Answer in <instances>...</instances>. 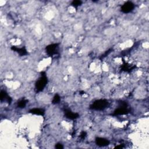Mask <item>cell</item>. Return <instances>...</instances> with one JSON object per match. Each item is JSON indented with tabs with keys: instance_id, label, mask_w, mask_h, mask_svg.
<instances>
[{
	"instance_id": "12",
	"label": "cell",
	"mask_w": 149,
	"mask_h": 149,
	"mask_svg": "<svg viewBox=\"0 0 149 149\" xmlns=\"http://www.w3.org/2000/svg\"><path fill=\"white\" fill-rule=\"evenodd\" d=\"M82 4V1L80 0H74L71 3V6L75 8H78Z\"/></svg>"
},
{
	"instance_id": "11",
	"label": "cell",
	"mask_w": 149,
	"mask_h": 149,
	"mask_svg": "<svg viewBox=\"0 0 149 149\" xmlns=\"http://www.w3.org/2000/svg\"><path fill=\"white\" fill-rule=\"evenodd\" d=\"M28 102V101L25 98L19 101H18V103L17 104L18 107L20 108H24L26 107Z\"/></svg>"
},
{
	"instance_id": "10",
	"label": "cell",
	"mask_w": 149,
	"mask_h": 149,
	"mask_svg": "<svg viewBox=\"0 0 149 149\" xmlns=\"http://www.w3.org/2000/svg\"><path fill=\"white\" fill-rule=\"evenodd\" d=\"M29 113L37 115H41L44 116L45 114V111L43 108H32L29 111Z\"/></svg>"
},
{
	"instance_id": "15",
	"label": "cell",
	"mask_w": 149,
	"mask_h": 149,
	"mask_svg": "<svg viewBox=\"0 0 149 149\" xmlns=\"http://www.w3.org/2000/svg\"><path fill=\"white\" fill-rule=\"evenodd\" d=\"M87 136V133L85 132V131H82L80 133V137L82 139H85V137H86Z\"/></svg>"
},
{
	"instance_id": "14",
	"label": "cell",
	"mask_w": 149,
	"mask_h": 149,
	"mask_svg": "<svg viewBox=\"0 0 149 149\" xmlns=\"http://www.w3.org/2000/svg\"><path fill=\"white\" fill-rule=\"evenodd\" d=\"M60 101H61V97L58 94H57L53 97L52 103L53 104H58L60 102Z\"/></svg>"
},
{
	"instance_id": "5",
	"label": "cell",
	"mask_w": 149,
	"mask_h": 149,
	"mask_svg": "<svg viewBox=\"0 0 149 149\" xmlns=\"http://www.w3.org/2000/svg\"><path fill=\"white\" fill-rule=\"evenodd\" d=\"M134 7L135 6L132 2L127 1L122 6L121 11L124 14H129L134 10Z\"/></svg>"
},
{
	"instance_id": "4",
	"label": "cell",
	"mask_w": 149,
	"mask_h": 149,
	"mask_svg": "<svg viewBox=\"0 0 149 149\" xmlns=\"http://www.w3.org/2000/svg\"><path fill=\"white\" fill-rule=\"evenodd\" d=\"M59 45L58 43H53L46 46V52L47 55L50 57L57 55L59 52Z\"/></svg>"
},
{
	"instance_id": "8",
	"label": "cell",
	"mask_w": 149,
	"mask_h": 149,
	"mask_svg": "<svg viewBox=\"0 0 149 149\" xmlns=\"http://www.w3.org/2000/svg\"><path fill=\"white\" fill-rule=\"evenodd\" d=\"M0 100L1 102L7 101L9 104H11L12 100L5 90H1V93H0Z\"/></svg>"
},
{
	"instance_id": "7",
	"label": "cell",
	"mask_w": 149,
	"mask_h": 149,
	"mask_svg": "<svg viewBox=\"0 0 149 149\" xmlns=\"http://www.w3.org/2000/svg\"><path fill=\"white\" fill-rule=\"evenodd\" d=\"M96 144L99 147H105L109 144V141L107 139L103 137H97L95 140Z\"/></svg>"
},
{
	"instance_id": "1",
	"label": "cell",
	"mask_w": 149,
	"mask_h": 149,
	"mask_svg": "<svg viewBox=\"0 0 149 149\" xmlns=\"http://www.w3.org/2000/svg\"><path fill=\"white\" fill-rule=\"evenodd\" d=\"M109 106L108 101L105 99H100L94 101L90 105L89 108L92 110L103 111Z\"/></svg>"
},
{
	"instance_id": "6",
	"label": "cell",
	"mask_w": 149,
	"mask_h": 149,
	"mask_svg": "<svg viewBox=\"0 0 149 149\" xmlns=\"http://www.w3.org/2000/svg\"><path fill=\"white\" fill-rule=\"evenodd\" d=\"M64 114L66 118L68 119H71V120H74L79 117V114L76 113V112H73L71 110L69 109H65L64 110Z\"/></svg>"
},
{
	"instance_id": "16",
	"label": "cell",
	"mask_w": 149,
	"mask_h": 149,
	"mask_svg": "<svg viewBox=\"0 0 149 149\" xmlns=\"http://www.w3.org/2000/svg\"><path fill=\"white\" fill-rule=\"evenodd\" d=\"M55 147L56 148H58V149H62V148H64L63 145L61 143H60L56 144Z\"/></svg>"
},
{
	"instance_id": "13",
	"label": "cell",
	"mask_w": 149,
	"mask_h": 149,
	"mask_svg": "<svg viewBox=\"0 0 149 149\" xmlns=\"http://www.w3.org/2000/svg\"><path fill=\"white\" fill-rule=\"evenodd\" d=\"M134 67H132L131 65H128L127 64H125V65H123L122 69L126 72H130L132 69H134Z\"/></svg>"
},
{
	"instance_id": "9",
	"label": "cell",
	"mask_w": 149,
	"mask_h": 149,
	"mask_svg": "<svg viewBox=\"0 0 149 149\" xmlns=\"http://www.w3.org/2000/svg\"><path fill=\"white\" fill-rule=\"evenodd\" d=\"M11 49L14 51H15V52L18 53L21 56H25V55H26L28 54L27 50L26 49V48L25 47L19 48L18 47H16V46H12V47H11Z\"/></svg>"
},
{
	"instance_id": "2",
	"label": "cell",
	"mask_w": 149,
	"mask_h": 149,
	"mask_svg": "<svg viewBox=\"0 0 149 149\" xmlns=\"http://www.w3.org/2000/svg\"><path fill=\"white\" fill-rule=\"evenodd\" d=\"M48 83V79L45 72L41 73V77L35 84V90L37 93L42 91Z\"/></svg>"
},
{
	"instance_id": "3",
	"label": "cell",
	"mask_w": 149,
	"mask_h": 149,
	"mask_svg": "<svg viewBox=\"0 0 149 149\" xmlns=\"http://www.w3.org/2000/svg\"><path fill=\"white\" fill-rule=\"evenodd\" d=\"M130 110L128 107V104L126 102L121 101L120 103V105L114 111L112 115L116 116V115H126L129 114Z\"/></svg>"
},
{
	"instance_id": "17",
	"label": "cell",
	"mask_w": 149,
	"mask_h": 149,
	"mask_svg": "<svg viewBox=\"0 0 149 149\" xmlns=\"http://www.w3.org/2000/svg\"><path fill=\"white\" fill-rule=\"evenodd\" d=\"M123 147L122 146V145H119V146H117L115 147V148H122Z\"/></svg>"
}]
</instances>
